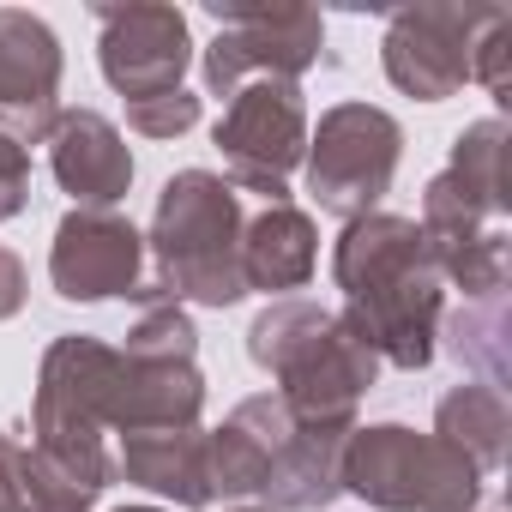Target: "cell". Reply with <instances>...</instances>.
<instances>
[{
	"mask_svg": "<svg viewBox=\"0 0 512 512\" xmlns=\"http://www.w3.org/2000/svg\"><path fill=\"white\" fill-rule=\"evenodd\" d=\"M49 284L67 302L139 296V284H145V235L121 211H85V205H73L55 223Z\"/></svg>",
	"mask_w": 512,
	"mask_h": 512,
	"instance_id": "7c38bea8",
	"label": "cell"
},
{
	"mask_svg": "<svg viewBox=\"0 0 512 512\" xmlns=\"http://www.w3.org/2000/svg\"><path fill=\"white\" fill-rule=\"evenodd\" d=\"M344 440L350 428H290L284 446L272 452V470H266V488L260 500L272 512H326L344 482H338V464H344Z\"/></svg>",
	"mask_w": 512,
	"mask_h": 512,
	"instance_id": "d6986e66",
	"label": "cell"
},
{
	"mask_svg": "<svg viewBox=\"0 0 512 512\" xmlns=\"http://www.w3.org/2000/svg\"><path fill=\"white\" fill-rule=\"evenodd\" d=\"M470 79H482L494 91V103H506V91H512V13L506 7H494V19L476 31V43H470Z\"/></svg>",
	"mask_w": 512,
	"mask_h": 512,
	"instance_id": "d4e9b609",
	"label": "cell"
},
{
	"mask_svg": "<svg viewBox=\"0 0 512 512\" xmlns=\"http://www.w3.org/2000/svg\"><path fill=\"white\" fill-rule=\"evenodd\" d=\"M428 260H434L440 284L464 290V302L506 296V229H482V235H464V241H428Z\"/></svg>",
	"mask_w": 512,
	"mask_h": 512,
	"instance_id": "7402d4cb",
	"label": "cell"
},
{
	"mask_svg": "<svg viewBox=\"0 0 512 512\" xmlns=\"http://www.w3.org/2000/svg\"><path fill=\"white\" fill-rule=\"evenodd\" d=\"M512 211L506 193V121H470L452 139V163L428 181L422 193V235L428 241H464L482 229H500V217Z\"/></svg>",
	"mask_w": 512,
	"mask_h": 512,
	"instance_id": "8fae6325",
	"label": "cell"
},
{
	"mask_svg": "<svg viewBox=\"0 0 512 512\" xmlns=\"http://www.w3.org/2000/svg\"><path fill=\"white\" fill-rule=\"evenodd\" d=\"M229 512H272V506H229Z\"/></svg>",
	"mask_w": 512,
	"mask_h": 512,
	"instance_id": "f1b7e54d",
	"label": "cell"
},
{
	"mask_svg": "<svg viewBox=\"0 0 512 512\" xmlns=\"http://www.w3.org/2000/svg\"><path fill=\"white\" fill-rule=\"evenodd\" d=\"M115 476L181 506L199 512L211 506V470H205V434L199 428H151V434H121L115 446Z\"/></svg>",
	"mask_w": 512,
	"mask_h": 512,
	"instance_id": "ac0fdd59",
	"label": "cell"
},
{
	"mask_svg": "<svg viewBox=\"0 0 512 512\" xmlns=\"http://www.w3.org/2000/svg\"><path fill=\"white\" fill-rule=\"evenodd\" d=\"M320 266V223L302 211V205H266V211H253L241 223V284L247 296L253 290H266V296H290L314 278Z\"/></svg>",
	"mask_w": 512,
	"mask_h": 512,
	"instance_id": "e0dca14e",
	"label": "cell"
},
{
	"mask_svg": "<svg viewBox=\"0 0 512 512\" xmlns=\"http://www.w3.org/2000/svg\"><path fill=\"white\" fill-rule=\"evenodd\" d=\"M127 127L139 139H181L199 127V97L181 85V91H157V97H139L127 103Z\"/></svg>",
	"mask_w": 512,
	"mask_h": 512,
	"instance_id": "cb8c5ba5",
	"label": "cell"
},
{
	"mask_svg": "<svg viewBox=\"0 0 512 512\" xmlns=\"http://www.w3.org/2000/svg\"><path fill=\"white\" fill-rule=\"evenodd\" d=\"M488 19H494V7H446V0L398 7L386 25V43H380L386 79L416 103L458 97L470 85V43Z\"/></svg>",
	"mask_w": 512,
	"mask_h": 512,
	"instance_id": "9c48e42d",
	"label": "cell"
},
{
	"mask_svg": "<svg viewBox=\"0 0 512 512\" xmlns=\"http://www.w3.org/2000/svg\"><path fill=\"white\" fill-rule=\"evenodd\" d=\"M296 428V416L284 410L278 392H260V398H241L223 428L205 434V470H211V494L217 500H247L266 488V470H272V452L284 446V434Z\"/></svg>",
	"mask_w": 512,
	"mask_h": 512,
	"instance_id": "2e32d148",
	"label": "cell"
},
{
	"mask_svg": "<svg viewBox=\"0 0 512 512\" xmlns=\"http://www.w3.org/2000/svg\"><path fill=\"white\" fill-rule=\"evenodd\" d=\"M440 338L470 374H482V386H494V392L512 386V314H506V296L464 302L458 314H440Z\"/></svg>",
	"mask_w": 512,
	"mask_h": 512,
	"instance_id": "44dd1931",
	"label": "cell"
},
{
	"mask_svg": "<svg viewBox=\"0 0 512 512\" xmlns=\"http://www.w3.org/2000/svg\"><path fill=\"white\" fill-rule=\"evenodd\" d=\"M344 494H362L380 512H476L482 506V476L470 470L464 452H452L440 434H416L404 422H374L350 428L344 464H338Z\"/></svg>",
	"mask_w": 512,
	"mask_h": 512,
	"instance_id": "5b68a950",
	"label": "cell"
},
{
	"mask_svg": "<svg viewBox=\"0 0 512 512\" xmlns=\"http://www.w3.org/2000/svg\"><path fill=\"white\" fill-rule=\"evenodd\" d=\"M31 205V151L0 133V223H13Z\"/></svg>",
	"mask_w": 512,
	"mask_h": 512,
	"instance_id": "484cf974",
	"label": "cell"
},
{
	"mask_svg": "<svg viewBox=\"0 0 512 512\" xmlns=\"http://www.w3.org/2000/svg\"><path fill=\"white\" fill-rule=\"evenodd\" d=\"M49 145V169L61 181V193L85 211H115L133 187V151L121 139V127L97 109H61Z\"/></svg>",
	"mask_w": 512,
	"mask_h": 512,
	"instance_id": "5bb4252c",
	"label": "cell"
},
{
	"mask_svg": "<svg viewBox=\"0 0 512 512\" xmlns=\"http://www.w3.org/2000/svg\"><path fill=\"white\" fill-rule=\"evenodd\" d=\"M205 374L193 356H127L109 392V434H151V428H199Z\"/></svg>",
	"mask_w": 512,
	"mask_h": 512,
	"instance_id": "9a60e30c",
	"label": "cell"
},
{
	"mask_svg": "<svg viewBox=\"0 0 512 512\" xmlns=\"http://www.w3.org/2000/svg\"><path fill=\"white\" fill-rule=\"evenodd\" d=\"M115 512H163V506H115Z\"/></svg>",
	"mask_w": 512,
	"mask_h": 512,
	"instance_id": "83f0119b",
	"label": "cell"
},
{
	"mask_svg": "<svg viewBox=\"0 0 512 512\" xmlns=\"http://www.w3.org/2000/svg\"><path fill=\"white\" fill-rule=\"evenodd\" d=\"M25 296H31V272H25V260L13 247H0V320H13L19 308H25Z\"/></svg>",
	"mask_w": 512,
	"mask_h": 512,
	"instance_id": "4316f807",
	"label": "cell"
},
{
	"mask_svg": "<svg viewBox=\"0 0 512 512\" xmlns=\"http://www.w3.org/2000/svg\"><path fill=\"white\" fill-rule=\"evenodd\" d=\"M91 13H97V67L127 103L181 91L193 67V31L181 7L127 0V7H91Z\"/></svg>",
	"mask_w": 512,
	"mask_h": 512,
	"instance_id": "30bf717a",
	"label": "cell"
},
{
	"mask_svg": "<svg viewBox=\"0 0 512 512\" xmlns=\"http://www.w3.org/2000/svg\"><path fill=\"white\" fill-rule=\"evenodd\" d=\"M434 434H440L452 452H464L476 476H488V470H500V458H506L512 404H506V392H494V386H482V380L452 386V392L440 398V410H434Z\"/></svg>",
	"mask_w": 512,
	"mask_h": 512,
	"instance_id": "ffe728a7",
	"label": "cell"
},
{
	"mask_svg": "<svg viewBox=\"0 0 512 512\" xmlns=\"http://www.w3.org/2000/svg\"><path fill=\"white\" fill-rule=\"evenodd\" d=\"M241 193L211 169H181L163 181L145 253L157 260V278L139 284V302H199V308H235L247 296L241 284Z\"/></svg>",
	"mask_w": 512,
	"mask_h": 512,
	"instance_id": "3957f363",
	"label": "cell"
},
{
	"mask_svg": "<svg viewBox=\"0 0 512 512\" xmlns=\"http://www.w3.org/2000/svg\"><path fill=\"white\" fill-rule=\"evenodd\" d=\"M217 37L199 55L205 91L235 97L253 79H302L326 49V19L314 7H266V0H205Z\"/></svg>",
	"mask_w": 512,
	"mask_h": 512,
	"instance_id": "8992f818",
	"label": "cell"
},
{
	"mask_svg": "<svg viewBox=\"0 0 512 512\" xmlns=\"http://www.w3.org/2000/svg\"><path fill=\"white\" fill-rule=\"evenodd\" d=\"M121 350H127V356H199V332H193L187 308H175V302H145V314L133 320V332H127Z\"/></svg>",
	"mask_w": 512,
	"mask_h": 512,
	"instance_id": "603a6c76",
	"label": "cell"
},
{
	"mask_svg": "<svg viewBox=\"0 0 512 512\" xmlns=\"http://www.w3.org/2000/svg\"><path fill=\"white\" fill-rule=\"evenodd\" d=\"M332 278L344 290L338 320L374 350V362H392L404 374H422L434 362L446 284L428 260L416 217L368 211V217L344 223V235L332 247Z\"/></svg>",
	"mask_w": 512,
	"mask_h": 512,
	"instance_id": "6da1fadb",
	"label": "cell"
},
{
	"mask_svg": "<svg viewBox=\"0 0 512 512\" xmlns=\"http://www.w3.org/2000/svg\"><path fill=\"white\" fill-rule=\"evenodd\" d=\"M247 356L278 380V398L302 428H356V404L380 380L374 350L308 296H284L253 314Z\"/></svg>",
	"mask_w": 512,
	"mask_h": 512,
	"instance_id": "7a4b0ae2",
	"label": "cell"
},
{
	"mask_svg": "<svg viewBox=\"0 0 512 512\" xmlns=\"http://www.w3.org/2000/svg\"><path fill=\"white\" fill-rule=\"evenodd\" d=\"M398 157H404V127L374 109V103H332L320 115V127H308V193L326 217H368L380 211V199L392 193V175H398Z\"/></svg>",
	"mask_w": 512,
	"mask_h": 512,
	"instance_id": "52a82bcc",
	"label": "cell"
},
{
	"mask_svg": "<svg viewBox=\"0 0 512 512\" xmlns=\"http://www.w3.org/2000/svg\"><path fill=\"white\" fill-rule=\"evenodd\" d=\"M223 181L235 193H260L266 205L290 199V175L308 157V103L290 79H253L229 97L217 121Z\"/></svg>",
	"mask_w": 512,
	"mask_h": 512,
	"instance_id": "ba28073f",
	"label": "cell"
},
{
	"mask_svg": "<svg viewBox=\"0 0 512 512\" xmlns=\"http://www.w3.org/2000/svg\"><path fill=\"white\" fill-rule=\"evenodd\" d=\"M61 73V37L25 7H0V133L43 145L61 121Z\"/></svg>",
	"mask_w": 512,
	"mask_h": 512,
	"instance_id": "4fadbf2b",
	"label": "cell"
},
{
	"mask_svg": "<svg viewBox=\"0 0 512 512\" xmlns=\"http://www.w3.org/2000/svg\"><path fill=\"white\" fill-rule=\"evenodd\" d=\"M121 374V350L85 332H67L43 350L37 398H31V452L91 500L115 482L109 452V392Z\"/></svg>",
	"mask_w": 512,
	"mask_h": 512,
	"instance_id": "277c9868",
	"label": "cell"
}]
</instances>
